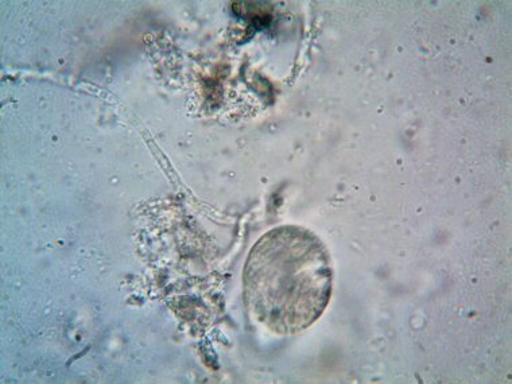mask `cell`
I'll list each match as a JSON object with an SVG mask.
<instances>
[{"label":"cell","instance_id":"obj_1","mask_svg":"<svg viewBox=\"0 0 512 384\" xmlns=\"http://www.w3.org/2000/svg\"><path fill=\"white\" fill-rule=\"evenodd\" d=\"M332 286L327 247L301 227L267 232L244 267L248 310L278 335H296L316 323L331 300Z\"/></svg>","mask_w":512,"mask_h":384}]
</instances>
